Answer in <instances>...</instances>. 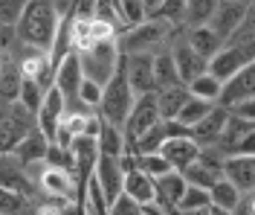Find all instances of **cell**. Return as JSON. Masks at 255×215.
<instances>
[{
    "instance_id": "cell-35",
    "label": "cell",
    "mask_w": 255,
    "mask_h": 215,
    "mask_svg": "<svg viewBox=\"0 0 255 215\" xmlns=\"http://www.w3.org/2000/svg\"><path fill=\"white\" fill-rule=\"evenodd\" d=\"M44 96H47V90L35 82V79H23V87H20V102H23L29 111L38 114V111H41V105H44Z\"/></svg>"
},
{
    "instance_id": "cell-21",
    "label": "cell",
    "mask_w": 255,
    "mask_h": 215,
    "mask_svg": "<svg viewBox=\"0 0 255 215\" xmlns=\"http://www.w3.org/2000/svg\"><path fill=\"white\" fill-rule=\"evenodd\" d=\"M159 99V111H162V119H177L183 105L191 99L189 84H174V87H165V90H157Z\"/></svg>"
},
{
    "instance_id": "cell-11",
    "label": "cell",
    "mask_w": 255,
    "mask_h": 215,
    "mask_svg": "<svg viewBox=\"0 0 255 215\" xmlns=\"http://www.w3.org/2000/svg\"><path fill=\"white\" fill-rule=\"evenodd\" d=\"M96 181L102 183V189H105V195H108V201L119 198L122 192H125V169H122V163H119V157H99V163H96Z\"/></svg>"
},
{
    "instance_id": "cell-25",
    "label": "cell",
    "mask_w": 255,
    "mask_h": 215,
    "mask_svg": "<svg viewBox=\"0 0 255 215\" xmlns=\"http://www.w3.org/2000/svg\"><path fill=\"white\" fill-rule=\"evenodd\" d=\"M165 140H171V131H168V122L162 119V122H157L151 131H145L133 146H128V149H133L136 154H157L162 146H165Z\"/></svg>"
},
{
    "instance_id": "cell-6",
    "label": "cell",
    "mask_w": 255,
    "mask_h": 215,
    "mask_svg": "<svg viewBox=\"0 0 255 215\" xmlns=\"http://www.w3.org/2000/svg\"><path fill=\"white\" fill-rule=\"evenodd\" d=\"M157 122H162L159 99H157V93H145V96L136 99V105H133V111H130V116H128V122H125V128H122L125 137H128V146H133V143H136L145 131H151Z\"/></svg>"
},
{
    "instance_id": "cell-7",
    "label": "cell",
    "mask_w": 255,
    "mask_h": 215,
    "mask_svg": "<svg viewBox=\"0 0 255 215\" xmlns=\"http://www.w3.org/2000/svg\"><path fill=\"white\" fill-rule=\"evenodd\" d=\"M171 55H174L177 70H180V76H183V82H186V84L194 82L197 76L209 73V58H203V55L194 50L189 41H186V26H180V29H177L174 41H171Z\"/></svg>"
},
{
    "instance_id": "cell-39",
    "label": "cell",
    "mask_w": 255,
    "mask_h": 215,
    "mask_svg": "<svg viewBox=\"0 0 255 215\" xmlns=\"http://www.w3.org/2000/svg\"><path fill=\"white\" fill-rule=\"evenodd\" d=\"M111 215H145V207L139 204V201H133L130 195H119V198L113 201L111 207Z\"/></svg>"
},
{
    "instance_id": "cell-23",
    "label": "cell",
    "mask_w": 255,
    "mask_h": 215,
    "mask_svg": "<svg viewBox=\"0 0 255 215\" xmlns=\"http://www.w3.org/2000/svg\"><path fill=\"white\" fill-rule=\"evenodd\" d=\"M99 151H102L105 157H122V154L128 151L125 131H122L119 125L105 122V125H102V134H99Z\"/></svg>"
},
{
    "instance_id": "cell-1",
    "label": "cell",
    "mask_w": 255,
    "mask_h": 215,
    "mask_svg": "<svg viewBox=\"0 0 255 215\" xmlns=\"http://www.w3.org/2000/svg\"><path fill=\"white\" fill-rule=\"evenodd\" d=\"M61 17L64 15L58 12L55 0H32L17 23V38L35 50L49 52L55 44V35L61 29Z\"/></svg>"
},
{
    "instance_id": "cell-46",
    "label": "cell",
    "mask_w": 255,
    "mask_h": 215,
    "mask_svg": "<svg viewBox=\"0 0 255 215\" xmlns=\"http://www.w3.org/2000/svg\"><path fill=\"white\" fill-rule=\"evenodd\" d=\"M145 6H148V12H151V17L157 15V9H159V3H162V0H142Z\"/></svg>"
},
{
    "instance_id": "cell-42",
    "label": "cell",
    "mask_w": 255,
    "mask_h": 215,
    "mask_svg": "<svg viewBox=\"0 0 255 215\" xmlns=\"http://www.w3.org/2000/svg\"><path fill=\"white\" fill-rule=\"evenodd\" d=\"M235 35H253L255 38V3H247V15H244V23Z\"/></svg>"
},
{
    "instance_id": "cell-33",
    "label": "cell",
    "mask_w": 255,
    "mask_h": 215,
    "mask_svg": "<svg viewBox=\"0 0 255 215\" xmlns=\"http://www.w3.org/2000/svg\"><path fill=\"white\" fill-rule=\"evenodd\" d=\"M90 47H96L93 20H79V17H73V50L76 52H87Z\"/></svg>"
},
{
    "instance_id": "cell-41",
    "label": "cell",
    "mask_w": 255,
    "mask_h": 215,
    "mask_svg": "<svg viewBox=\"0 0 255 215\" xmlns=\"http://www.w3.org/2000/svg\"><path fill=\"white\" fill-rule=\"evenodd\" d=\"M235 116H244V119H250V122H255V96L253 99H244V102H238L235 108H229Z\"/></svg>"
},
{
    "instance_id": "cell-15",
    "label": "cell",
    "mask_w": 255,
    "mask_h": 215,
    "mask_svg": "<svg viewBox=\"0 0 255 215\" xmlns=\"http://www.w3.org/2000/svg\"><path fill=\"white\" fill-rule=\"evenodd\" d=\"M23 70L9 52H3L0 61V99L3 102H17L20 99V87H23Z\"/></svg>"
},
{
    "instance_id": "cell-43",
    "label": "cell",
    "mask_w": 255,
    "mask_h": 215,
    "mask_svg": "<svg viewBox=\"0 0 255 215\" xmlns=\"http://www.w3.org/2000/svg\"><path fill=\"white\" fill-rule=\"evenodd\" d=\"M235 215H255V189H253V192H247V195L241 198Z\"/></svg>"
},
{
    "instance_id": "cell-20",
    "label": "cell",
    "mask_w": 255,
    "mask_h": 215,
    "mask_svg": "<svg viewBox=\"0 0 255 215\" xmlns=\"http://www.w3.org/2000/svg\"><path fill=\"white\" fill-rule=\"evenodd\" d=\"M186 189H189V181L183 178V172L174 169V172L157 178V204L159 207H177Z\"/></svg>"
},
{
    "instance_id": "cell-18",
    "label": "cell",
    "mask_w": 255,
    "mask_h": 215,
    "mask_svg": "<svg viewBox=\"0 0 255 215\" xmlns=\"http://www.w3.org/2000/svg\"><path fill=\"white\" fill-rule=\"evenodd\" d=\"M186 41H189V44L200 52L203 58H209V61H212L223 47H226V41H223V38L215 32L209 23H206V26H191V29L186 26Z\"/></svg>"
},
{
    "instance_id": "cell-30",
    "label": "cell",
    "mask_w": 255,
    "mask_h": 215,
    "mask_svg": "<svg viewBox=\"0 0 255 215\" xmlns=\"http://www.w3.org/2000/svg\"><path fill=\"white\" fill-rule=\"evenodd\" d=\"M186 12H189V0H162L154 17H162L180 29V26H186Z\"/></svg>"
},
{
    "instance_id": "cell-28",
    "label": "cell",
    "mask_w": 255,
    "mask_h": 215,
    "mask_svg": "<svg viewBox=\"0 0 255 215\" xmlns=\"http://www.w3.org/2000/svg\"><path fill=\"white\" fill-rule=\"evenodd\" d=\"M221 0H189V12H186V26H206Z\"/></svg>"
},
{
    "instance_id": "cell-38",
    "label": "cell",
    "mask_w": 255,
    "mask_h": 215,
    "mask_svg": "<svg viewBox=\"0 0 255 215\" xmlns=\"http://www.w3.org/2000/svg\"><path fill=\"white\" fill-rule=\"evenodd\" d=\"M102 96H105V87H102V84L90 82V79H84V82H81L79 102H84L87 108H93V111H99V105H102Z\"/></svg>"
},
{
    "instance_id": "cell-17",
    "label": "cell",
    "mask_w": 255,
    "mask_h": 215,
    "mask_svg": "<svg viewBox=\"0 0 255 215\" xmlns=\"http://www.w3.org/2000/svg\"><path fill=\"white\" fill-rule=\"evenodd\" d=\"M125 195L139 201L142 207H151V204H157V181L151 175H145L142 169H133L125 175Z\"/></svg>"
},
{
    "instance_id": "cell-29",
    "label": "cell",
    "mask_w": 255,
    "mask_h": 215,
    "mask_svg": "<svg viewBox=\"0 0 255 215\" xmlns=\"http://www.w3.org/2000/svg\"><path fill=\"white\" fill-rule=\"evenodd\" d=\"M183 178H186L189 183H194V186L212 189V186L221 181V178H226V175H223V172H215V169H209L206 163H200V160H197V163H191L189 169L183 172Z\"/></svg>"
},
{
    "instance_id": "cell-31",
    "label": "cell",
    "mask_w": 255,
    "mask_h": 215,
    "mask_svg": "<svg viewBox=\"0 0 255 215\" xmlns=\"http://www.w3.org/2000/svg\"><path fill=\"white\" fill-rule=\"evenodd\" d=\"M212 108H215V102H206V99H197V96H191V99L183 105V111H180V116H177V119H180L183 125L194 128V125H197V122H200V119H203V116L212 111Z\"/></svg>"
},
{
    "instance_id": "cell-37",
    "label": "cell",
    "mask_w": 255,
    "mask_h": 215,
    "mask_svg": "<svg viewBox=\"0 0 255 215\" xmlns=\"http://www.w3.org/2000/svg\"><path fill=\"white\" fill-rule=\"evenodd\" d=\"M212 204V195H209V189H203V186H194V183H189V189L183 192V198H180V210H197V207H209Z\"/></svg>"
},
{
    "instance_id": "cell-3",
    "label": "cell",
    "mask_w": 255,
    "mask_h": 215,
    "mask_svg": "<svg viewBox=\"0 0 255 215\" xmlns=\"http://www.w3.org/2000/svg\"><path fill=\"white\" fill-rule=\"evenodd\" d=\"M125 58V55H122ZM136 90L130 87L128 82V73H125V64L119 67V73L111 79V84L105 87V96H102V105H99V114L105 122H111V125H119V128H125L128 116L133 111V105H136Z\"/></svg>"
},
{
    "instance_id": "cell-14",
    "label": "cell",
    "mask_w": 255,
    "mask_h": 215,
    "mask_svg": "<svg viewBox=\"0 0 255 215\" xmlns=\"http://www.w3.org/2000/svg\"><path fill=\"white\" fill-rule=\"evenodd\" d=\"M255 96V61L250 67H244L235 79H229V82L223 84V93H221V102L223 108H235L238 102L244 99H253Z\"/></svg>"
},
{
    "instance_id": "cell-32",
    "label": "cell",
    "mask_w": 255,
    "mask_h": 215,
    "mask_svg": "<svg viewBox=\"0 0 255 215\" xmlns=\"http://www.w3.org/2000/svg\"><path fill=\"white\" fill-rule=\"evenodd\" d=\"M47 163L55 166V169H67V172L79 175V160H76V151H73V149H64V146H58V143H52V146H49ZM79 181H81V175H79Z\"/></svg>"
},
{
    "instance_id": "cell-45",
    "label": "cell",
    "mask_w": 255,
    "mask_h": 215,
    "mask_svg": "<svg viewBox=\"0 0 255 215\" xmlns=\"http://www.w3.org/2000/svg\"><path fill=\"white\" fill-rule=\"evenodd\" d=\"M64 215H84V210H81V204H67V213Z\"/></svg>"
},
{
    "instance_id": "cell-22",
    "label": "cell",
    "mask_w": 255,
    "mask_h": 215,
    "mask_svg": "<svg viewBox=\"0 0 255 215\" xmlns=\"http://www.w3.org/2000/svg\"><path fill=\"white\" fill-rule=\"evenodd\" d=\"M154 70H157V90L174 87V84H186L183 82V76H180V70H177V61H174V55H171V50L157 52V58H154Z\"/></svg>"
},
{
    "instance_id": "cell-44",
    "label": "cell",
    "mask_w": 255,
    "mask_h": 215,
    "mask_svg": "<svg viewBox=\"0 0 255 215\" xmlns=\"http://www.w3.org/2000/svg\"><path fill=\"white\" fill-rule=\"evenodd\" d=\"M180 210V207H177ZM183 215H212V204L209 207H197V210H183Z\"/></svg>"
},
{
    "instance_id": "cell-27",
    "label": "cell",
    "mask_w": 255,
    "mask_h": 215,
    "mask_svg": "<svg viewBox=\"0 0 255 215\" xmlns=\"http://www.w3.org/2000/svg\"><path fill=\"white\" fill-rule=\"evenodd\" d=\"M119 6V17H122V26L133 29V26H142L145 20H151V12L142 0H116Z\"/></svg>"
},
{
    "instance_id": "cell-47",
    "label": "cell",
    "mask_w": 255,
    "mask_h": 215,
    "mask_svg": "<svg viewBox=\"0 0 255 215\" xmlns=\"http://www.w3.org/2000/svg\"><path fill=\"white\" fill-rule=\"evenodd\" d=\"M212 215H235V213H229V210H221V207H212Z\"/></svg>"
},
{
    "instance_id": "cell-24",
    "label": "cell",
    "mask_w": 255,
    "mask_h": 215,
    "mask_svg": "<svg viewBox=\"0 0 255 215\" xmlns=\"http://www.w3.org/2000/svg\"><path fill=\"white\" fill-rule=\"evenodd\" d=\"M209 195H212V207H221V210H229V213H235L241 198H244V192L229 178H221V181L209 189Z\"/></svg>"
},
{
    "instance_id": "cell-9",
    "label": "cell",
    "mask_w": 255,
    "mask_h": 215,
    "mask_svg": "<svg viewBox=\"0 0 255 215\" xmlns=\"http://www.w3.org/2000/svg\"><path fill=\"white\" fill-rule=\"evenodd\" d=\"M64 116H67V99H64V93L58 87H52V90H47L44 105L38 111V128L47 134L52 143H55V134H58V125L64 122Z\"/></svg>"
},
{
    "instance_id": "cell-26",
    "label": "cell",
    "mask_w": 255,
    "mask_h": 215,
    "mask_svg": "<svg viewBox=\"0 0 255 215\" xmlns=\"http://www.w3.org/2000/svg\"><path fill=\"white\" fill-rule=\"evenodd\" d=\"M189 90H191V96L218 105V102H221V93H223V82L218 76H212V73H203V76H197L194 82H189Z\"/></svg>"
},
{
    "instance_id": "cell-34",
    "label": "cell",
    "mask_w": 255,
    "mask_h": 215,
    "mask_svg": "<svg viewBox=\"0 0 255 215\" xmlns=\"http://www.w3.org/2000/svg\"><path fill=\"white\" fill-rule=\"evenodd\" d=\"M139 169H142L145 175H151L154 181L157 178H162V175H168V172H174V166L168 163L162 154H139Z\"/></svg>"
},
{
    "instance_id": "cell-10",
    "label": "cell",
    "mask_w": 255,
    "mask_h": 215,
    "mask_svg": "<svg viewBox=\"0 0 255 215\" xmlns=\"http://www.w3.org/2000/svg\"><path fill=\"white\" fill-rule=\"evenodd\" d=\"M200 151H203V146L194 137H171V140H165V146L159 149V154L174 166L177 172H186L191 163H197Z\"/></svg>"
},
{
    "instance_id": "cell-4",
    "label": "cell",
    "mask_w": 255,
    "mask_h": 215,
    "mask_svg": "<svg viewBox=\"0 0 255 215\" xmlns=\"http://www.w3.org/2000/svg\"><path fill=\"white\" fill-rule=\"evenodd\" d=\"M122 55H125V52L119 47V38H113V41H99V44L90 47L87 52H79L84 79L108 87L111 79L119 73V67H122Z\"/></svg>"
},
{
    "instance_id": "cell-36",
    "label": "cell",
    "mask_w": 255,
    "mask_h": 215,
    "mask_svg": "<svg viewBox=\"0 0 255 215\" xmlns=\"http://www.w3.org/2000/svg\"><path fill=\"white\" fill-rule=\"evenodd\" d=\"M32 0H0V20L6 26H17Z\"/></svg>"
},
{
    "instance_id": "cell-2",
    "label": "cell",
    "mask_w": 255,
    "mask_h": 215,
    "mask_svg": "<svg viewBox=\"0 0 255 215\" xmlns=\"http://www.w3.org/2000/svg\"><path fill=\"white\" fill-rule=\"evenodd\" d=\"M174 35H177V26H171L162 17H151V20H145L142 26L125 29V32L119 35V47H122L125 55H133V52H151V55H157L162 50H171Z\"/></svg>"
},
{
    "instance_id": "cell-13",
    "label": "cell",
    "mask_w": 255,
    "mask_h": 215,
    "mask_svg": "<svg viewBox=\"0 0 255 215\" xmlns=\"http://www.w3.org/2000/svg\"><path fill=\"white\" fill-rule=\"evenodd\" d=\"M229 116L232 111L229 108H223V105H215L212 111H209L194 128H191V137L200 143V146H215L218 140H221V134L226 131V122H229Z\"/></svg>"
},
{
    "instance_id": "cell-12",
    "label": "cell",
    "mask_w": 255,
    "mask_h": 215,
    "mask_svg": "<svg viewBox=\"0 0 255 215\" xmlns=\"http://www.w3.org/2000/svg\"><path fill=\"white\" fill-rule=\"evenodd\" d=\"M244 15H247V3H229V0H221L218 9H215V15H212V20H209V26L221 35L223 41H229V38L241 29Z\"/></svg>"
},
{
    "instance_id": "cell-19",
    "label": "cell",
    "mask_w": 255,
    "mask_h": 215,
    "mask_svg": "<svg viewBox=\"0 0 255 215\" xmlns=\"http://www.w3.org/2000/svg\"><path fill=\"white\" fill-rule=\"evenodd\" d=\"M76 151V160H79V175H81V183H87V178L96 172V163L102 157L99 151V137H90V134H81L79 140L70 146Z\"/></svg>"
},
{
    "instance_id": "cell-5",
    "label": "cell",
    "mask_w": 255,
    "mask_h": 215,
    "mask_svg": "<svg viewBox=\"0 0 255 215\" xmlns=\"http://www.w3.org/2000/svg\"><path fill=\"white\" fill-rule=\"evenodd\" d=\"M38 128V114L29 111L23 102H3V114H0V149L15 151L17 143L23 137H29Z\"/></svg>"
},
{
    "instance_id": "cell-40",
    "label": "cell",
    "mask_w": 255,
    "mask_h": 215,
    "mask_svg": "<svg viewBox=\"0 0 255 215\" xmlns=\"http://www.w3.org/2000/svg\"><path fill=\"white\" fill-rule=\"evenodd\" d=\"M96 6H99V0H76L73 3V17H79V20H96Z\"/></svg>"
},
{
    "instance_id": "cell-8",
    "label": "cell",
    "mask_w": 255,
    "mask_h": 215,
    "mask_svg": "<svg viewBox=\"0 0 255 215\" xmlns=\"http://www.w3.org/2000/svg\"><path fill=\"white\" fill-rule=\"evenodd\" d=\"M154 58L151 52H133V55H125L122 64H125L128 82L136 90V96H145V93H157V70H154Z\"/></svg>"
},
{
    "instance_id": "cell-16",
    "label": "cell",
    "mask_w": 255,
    "mask_h": 215,
    "mask_svg": "<svg viewBox=\"0 0 255 215\" xmlns=\"http://www.w3.org/2000/svg\"><path fill=\"white\" fill-rule=\"evenodd\" d=\"M49 146H52V140H49L41 128H35L29 137H23V140L17 143V149L12 151V154H15L23 166H29V163H38V160H47Z\"/></svg>"
}]
</instances>
